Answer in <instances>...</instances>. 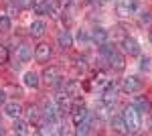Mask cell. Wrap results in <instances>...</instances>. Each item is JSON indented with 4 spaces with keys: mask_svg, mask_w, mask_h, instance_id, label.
<instances>
[{
    "mask_svg": "<svg viewBox=\"0 0 152 136\" xmlns=\"http://www.w3.org/2000/svg\"><path fill=\"white\" fill-rule=\"evenodd\" d=\"M35 0H16V8L18 10H26V8H33Z\"/></svg>",
    "mask_w": 152,
    "mask_h": 136,
    "instance_id": "7402d4cb",
    "label": "cell"
},
{
    "mask_svg": "<svg viewBox=\"0 0 152 136\" xmlns=\"http://www.w3.org/2000/svg\"><path fill=\"white\" fill-rule=\"evenodd\" d=\"M65 93L69 96L71 100H77V98H81V83L75 79H69L65 81Z\"/></svg>",
    "mask_w": 152,
    "mask_h": 136,
    "instance_id": "52a82bcc",
    "label": "cell"
},
{
    "mask_svg": "<svg viewBox=\"0 0 152 136\" xmlns=\"http://www.w3.org/2000/svg\"><path fill=\"white\" fill-rule=\"evenodd\" d=\"M122 49H124V53L130 55V57L140 55V43H138L134 37H124V39H122Z\"/></svg>",
    "mask_w": 152,
    "mask_h": 136,
    "instance_id": "5b68a950",
    "label": "cell"
},
{
    "mask_svg": "<svg viewBox=\"0 0 152 136\" xmlns=\"http://www.w3.org/2000/svg\"><path fill=\"white\" fill-rule=\"evenodd\" d=\"M120 90L124 91V93H136V91L142 90V79H138L136 75L124 77V79H122V85H120Z\"/></svg>",
    "mask_w": 152,
    "mask_h": 136,
    "instance_id": "3957f363",
    "label": "cell"
},
{
    "mask_svg": "<svg viewBox=\"0 0 152 136\" xmlns=\"http://www.w3.org/2000/svg\"><path fill=\"white\" fill-rule=\"evenodd\" d=\"M112 130L118 132V134H128V128H126V122L122 116H114L112 118Z\"/></svg>",
    "mask_w": 152,
    "mask_h": 136,
    "instance_id": "9a60e30c",
    "label": "cell"
},
{
    "mask_svg": "<svg viewBox=\"0 0 152 136\" xmlns=\"http://www.w3.org/2000/svg\"><path fill=\"white\" fill-rule=\"evenodd\" d=\"M33 10L35 14H49V0H35Z\"/></svg>",
    "mask_w": 152,
    "mask_h": 136,
    "instance_id": "d6986e66",
    "label": "cell"
},
{
    "mask_svg": "<svg viewBox=\"0 0 152 136\" xmlns=\"http://www.w3.org/2000/svg\"><path fill=\"white\" fill-rule=\"evenodd\" d=\"M51 55H53V49H51L49 43H39L35 47V59L39 63H47L49 59H51Z\"/></svg>",
    "mask_w": 152,
    "mask_h": 136,
    "instance_id": "8992f818",
    "label": "cell"
},
{
    "mask_svg": "<svg viewBox=\"0 0 152 136\" xmlns=\"http://www.w3.org/2000/svg\"><path fill=\"white\" fill-rule=\"evenodd\" d=\"M10 26H12L10 18H8L6 14H0V33H8V31H10Z\"/></svg>",
    "mask_w": 152,
    "mask_h": 136,
    "instance_id": "44dd1931",
    "label": "cell"
},
{
    "mask_svg": "<svg viewBox=\"0 0 152 136\" xmlns=\"http://www.w3.org/2000/svg\"><path fill=\"white\" fill-rule=\"evenodd\" d=\"M4 102H6V91H4V90H0V106H2Z\"/></svg>",
    "mask_w": 152,
    "mask_h": 136,
    "instance_id": "83f0119b",
    "label": "cell"
},
{
    "mask_svg": "<svg viewBox=\"0 0 152 136\" xmlns=\"http://www.w3.org/2000/svg\"><path fill=\"white\" fill-rule=\"evenodd\" d=\"M148 39H150V43H152V31H150V35H148Z\"/></svg>",
    "mask_w": 152,
    "mask_h": 136,
    "instance_id": "1f68e13d",
    "label": "cell"
},
{
    "mask_svg": "<svg viewBox=\"0 0 152 136\" xmlns=\"http://www.w3.org/2000/svg\"><path fill=\"white\" fill-rule=\"evenodd\" d=\"M116 96H118V83L116 81H107L104 91H102V102H104L107 108H112V106L116 104Z\"/></svg>",
    "mask_w": 152,
    "mask_h": 136,
    "instance_id": "7a4b0ae2",
    "label": "cell"
},
{
    "mask_svg": "<svg viewBox=\"0 0 152 136\" xmlns=\"http://www.w3.org/2000/svg\"><path fill=\"white\" fill-rule=\"evenodd\" d=\"M41 108L37 106V104H31L28 108H26V118H28V122H33V124H39V120H41Z\"/></svg>",
    "mask_w": 152,
    "mask_h": 136,
    "instance_id": "8fae6325",
    "label": "cell"
},
{
    "mask_svg": "<svg viewBox=\"0 0 152 136\" xmlns=\"http://www.w3.org/2000/svg\"><path fill=\"white\" fill-rule=\"evenodd\" d=\"M18 59H20L23 63L31 61V59H33V47H28V45H20V47H18Z\"/></svg>",
    "mask_w": 152,
    "mask_h": 136,
    "instance_id": "ac0fdd59",
    "label": "cell"
},
{
    "mask_svg": "<svg viewBox=\"0 0 152 136\" xmlns=\"http://www.w3.org/2000/svg\"><path fill=\"white\" fill-rule=\"evenodd\" d=\"M122 118H124V122H126V128H128L130 134H136V132H138V130L142 128L140 112H138V108H136L134 104L124 108V112H122Z\"/></svg>",
    "mask_w": 152,
    "mask_h": 136,
    "instance_id": "6da1fadb",
    "label": "cell"
},
{
    "mask_svg": "<svg viewBox=\"0 0 152 136\" xmlns=\"http://www.w3.org/2000/svg\"><path fill=\"white\" fill-rule=\"evenodd\" d=\"M43 77H45L49 83H57V81L61 79V67H57V65H49V67L43 71Z\"/></svg>",
    "mask_w": 152,
    "mask_h": 136,
    "instance_id": "9c48e42d",
    "label": "cell"
},
{
    "mask_svg": "<svg viewBox=\"0 0 152 136\" xmlns=\"http://www.w3.org/2000/svg\"><path fill=\"white\" fill-rule=\"evenodd\" d=\"M140 21H142V23H150V21H152L150 10H142V12H140Z\"/></svg>",
    "mask_w": 152,
    "mask_h": 136,
    "instance_id": "d4e9b609",
    "label": "cell"
},
{
    "mask_svg": "<svg viewBox=\"0 0 152 136\" xmlns=\"http://www.w3.org/2000/svg\"><path fill=\"white\" fill-rule=\"evenodd\" d=\"M107 63H110V67L114 69V71H124V67H126V57H124V53H120L118 49H114L107 55Z\"/></svg>",
    "mask_w": 152,
    "mask_h": 136,
    "instance_id": "277c9868",
    "label": "cell"
},
{
    "mask_svg": "<svg viewBox=\"0 0 152 136\" xmlns=\"http://www.w3.org/2000/svg\"><path fill=\"white\" fill-rule=\"evenodd\" d=\"M148 67H150V59H148V57H142V59H140V69H142V71H146Z\"/></svg>",
    "mask_w": 152,
    "mask_h": 136,
    "instance_id": "484cf974",
    "label": "cell"
},
{
    "mask_svg": "<svg viewBox=\"0 0 152 136\" xmlns=\"http://www.w3.org/2000/svg\"><path fill=\"white\" fill-rule=\"evenodd\" d=\"M77 39H79V43H85V41H87V35L79 31V35H77Z\"/></svg>",
    "mask_w": 152,
    "mask_h": 136,
    "instance_id": "4316f807",
    "label": "cell"
},
{
    "mask_svg": "<svg viewBox=\"0 0 152 136\" xmlns=\"http://www.w3.org/2000/svg\"><path fill=\"white\" fill-rule=\"evenodd\" d=\"M89 37H91V41H94V43H97V47L104 45V43H107V31H105V29H99V26L94 29Z\"/></svg>",
    "mask_w": 152,
    "mask_h": 136,
    "instance_id": "4fadbf2b",
    "label": "cell"
},
{
    "mask_svg": "<svg viewBox=\"0 0 152 136\" xmlns=\"http://www.w3.org/2000/svg\"><path fill=\"white\" fill-rule=\"evenodd\" d=\"M148 128H150V132H152V118H150V122H148Z\"/></svg>",
    "mask_w": 152,
    "mask_h": 136,
    "instance_id": "4dcf8cb0",
    "label": "cell"
},
{
    "mask_svg": "<svg viewBox=\"0 0 152 136\" xmlns=\"http://www.w3.org/2000/svg\"><path fill=\"white\" fill-rule=\"evenodd\" d=\"M116 14H118V16H122V18H126V16H130V14H132V10H130L128 4L120 2V4H116Z\"/></svg>",
    "mask_w": 152,
    "mask_h": 136,
    "instance_id": "ffe728a7",
    "label": "cell"
},
{
    "mask_svg": "<svg viewBox=\"0 0 152 136\" xmlns=\"http://www.w3.org/2000/svg\"><path fill=\"white\" fill-rule=\"evenodd\" d=\"M8 59H10V53H8V49H6L4 45H0V65L8 63Z\"/></svg>",
    "mask_w": 152,
    "mask_h": 136,
    "instance_id": "603a6c76",
    "label": "cell"
},
{
    "mask_svg": "<svg viewBox=\"0 0 152 136\" xmlns=\"http://www.w3.org/2000/svg\"><path fill=\"white\" fill-rule=\"evenodd\" d=\"M12 132L14 134H28V124L20 120V118H14V122H12Z\"/></svg>",
    "mask_w": 152,
    "mask_h": 136,
    "instance_id": "2e32d148",
    "label": "cell"
},
{
    "mask_svg": "<svg viewBox=\"0 0 152 136\" xmlns=\"http://www.w3.org/2000/svg\"><path fill=\"white\" fill-rule=\"evenodd\" d=\"M134 106L138 108V112H140V114L150 112V102H148V98H146V96H138V98L134 100Z\"/></svg>",
    "mask_w": 152,
    "mask_h": 136,
    "instance_id": "e0dca14e",
    "label": "cell"
},
{
    "mask_svg": "<svg viewBox=\"0 0 152 136\" xmlns=\"http://www.w3.org/2000/svg\"><path fill=\"white\" fill-rule=\"evenodd\" d=\"M0 134H4V130H2V128H0Z\"/></svg>",
    "mask_w": 152,
    "mask_h": 136,
    "instance_id": "d6a6232c",
    "label": "cell"
},
{
    "mask_svg": "<svg viewBox=\"0 0 152 136\" xmlns=\"http://www.w3.org/2000/svg\"><path fill=\"white\" fill-rule=\"evenodd\" d=\"M114 49H116L114 45H110V43H104V45H99V53H102V55L107 59V55H110V53H112Z\"/></svg>",
    "mask_w": 152,
    "mask_h": 136,
    "instance_id": "cb8c5ba5",
    "label": "cell"
},
{
    "mask_svg": "<svg viewBox=\"0 0 152 136\" xmlns=\"http://www.w3.org/2000/svg\"><path fill=\"white\" fill-rule=\"evenodd\" d=\"M4 112H6V116H10V118H18L23 114V106L14 100V102H8L4 106Z\"/></svg>",
    "mask_w": 152,
    "mask_h": 136,
    "instance_id": "7c38bea8",
    "label": "cell"
},
{
    "mask_svg": "<svg viewBox=\"0 0 152 136\" xmlns=\"http://www.w3.org/2000/svg\"><path fill=\"white\" fill-rule=\"evenodd\" d=\"M61 2H63V4H69V2H73V0H61Z\"/></svg>",
    "mask_w": 152,
    "mask_h": 136,
    "instance_id": "f546056e",
    "label": "cell"
},
{
    "mask_svg": "<svg viewBox=\"0 0 152 136\" xmlns=\"http://www.w3.org/2000/svg\"><path fill=\"white\" fill-rule=\"evenodd\" d=\"M85 2H87V4H95L97 0H85Z\"/></svg>",
    "mask_w": 152,
    "mask_h": 136,
    "instance_id": "f1b7e54d",
    "label": "cell"
},
{
    "mask_svg": "<svg viewBox=\"0 0 152 136\" xmlns=\"http://www.w3.org/2000/svg\"><path fill=\"white\" fill-rule=\"evenodd\" d=\"M57 43H59V47L63 49V51H69L71 47H73V37H71V33L69 31H59V35H57Z\"/></svg>",
    "mask_w": 152,
    "mask_h": 136,
    "instance_id": "ba28073f",
    "label": "cell"
},
{
    "mask_svg": "<svg viewBox=\"0 0 152 136\" xmlns=\"http://www.w3.org/2000/svg\"><path fill=\"white\" fill-rule=\"evenodd\" d=\"M47 33V23L45 21H33L31 23V37H43V35Z\"/></svg>",
    "mask_w": 152,
    "mask_h": 136,
    "instance_id": "30bf717a",
    "label": "cell"
},
{
    "mask_svg": "<svg viewBox=\"0 0 152 136\" xmlns=\"http://www.w3.org/2000/svg\"><path fill=\"white\" fill-rule=\"evenodd\" d=\"M23 79H24V85H26V87H33V90H37V87L41 85V79H39V73H35V71H26Z\"/></svg>",
    "mask_w": 152,
    "mask_h": 136,
    "instance_id": "5bb4252c",
    "label": "cell"
}]
</instances>
